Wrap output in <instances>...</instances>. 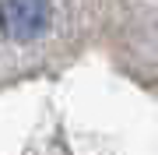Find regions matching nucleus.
<instances>
[{
    "instance_id": "1",
    "label": "nucleus",
    "mask_w": 158,
    "mask_h": 155,
    "mask_svg": "<svg viewBox=\"0 0 158 155\" xmlns=\"http://www.w3.org/2000/svg\"><path fill=\"white\" fill-rule=\"evenodd\" d=\"M0 28L14 42H32L49 28V0H0Z\"/></svg>"
}]
</instances>
